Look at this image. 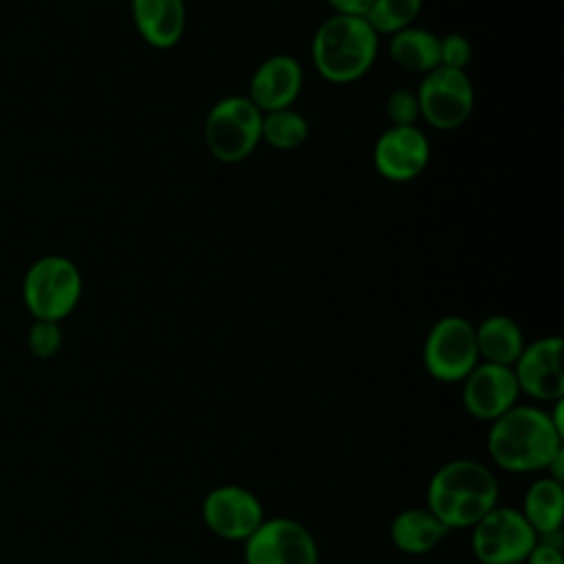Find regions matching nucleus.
<instances>
[{
	"instance_id": "f257e3e1",
	"label": "nucleus",
	"mask_w": 564,
	"mask_h": 564,
	"mask_svg": "<svg viewBox=\"0 0 564 564\" xmlns=\"http://www.w3.org/2000/svg\"><path fill=\"white\" fill-rule=\"evenodd\" d=\"M485 445L487 456L498 469L511 474H540L546 471L560 452H564V432L551 421L546 408L518 403L489 423Z\"/></svg>"
},
{
	"instance_id": "f03ea898",
	"label": "nucleus",
	"mask_w": 564,
	"mask_h": 564,
	"mask_svg": "<svg viewBox=\"0 0 564 564\" xmlns=\"http://www.w3.org/2000/svg\"><path fill=\"white\" fill-rule=\"evenodd\" d=\"M500 498V482L489 465L476 458L443 463L427 482L425 507L449 529H471Z\"/></svg>"
},
{
	"instance_id": "7ed1b4c3",
	"label": "nucleus",
	"mask_w": 564,
	"mask_h": 564,
	"mask_svg": "<svg viewBox=\"0 0 564 564\" xmlns=\"http://www.w3.org/2000/svg\"><path fill=\"white\" fill-rule=\"evenodd\" d=\"M379 35L364 15H328L313 33L311 59L330 84H352L375 64Z\"/></svg>"
},
{
	"instance_id": "20e7f679",
	"label": "nucleus",
	"mask_w": 564,
	"mask_h": 564,
	"mask_svg": "<svg viewBox=\"0 0 564 564\" xmlns=\"http://www.w3.org/2000/svg\"><path fill=\"white\" fill-rule=\"evenodd\" d=\"M203 139L216 161L240 163L262 141V112L247 95L220 97L205 115Z\"/></svg>"
},
{
	"instance_id": "39448f33",
	"label": "nucleus",
	"mask_w": 564,
	"mask_h": 564,
	"mask_svg": "<svg viewBox=\"0 0 564 564\" xmlns=\"http://www.w3.org/2000/svg\"><path fill=\"white\" fill-rule=\"evenodd\" d=\"M82 273L66 256H42L24 273L22 300L33 319L62 322L82 300Z\"/></svg>"
},
{
	"instance_id": "423d86ee",
	"label": "nucleus",
	"mask_w": 564,
	"mask_h": 564,
	"mask_svg": "<svg viewBox=\"0 0 564 564\" xmlns=\"http://www.w3.org/2000/svg\"><path fill=\"white\" fill-rule=\"evenodd\" d=\"M480 361L476 328L463 315H445L432 324L423 341V366L441 383H460Z\"/></svg>"
},
{
	"instance_id": "0eeeda50",
	"label": "nucleus",
	"mask_w": 564,
	"mask_h": 564,
	"mask_svg": "<svg viewBox=\"0 0 564 564\" xmlns=\"http://www.w3.org/2000/svg\"><path fill=\"white\" fill-rule=\"evenodd\" d=\"M471 553L478 564H522L538 533L518 507L496 505L471 527Z\"/></svg>"
},
{
	"instance_id": "6e6552de",
	"label": "nucleus",
	"mask_w": 564,
	"mask_h": 564,
	"mask_svg": "<svg viewBox=\"0 0 564 564\" xmlns=\"http://www.w3.org/2000/svg\"><path fill=\"white\" fill-rule=\"evenodd\" d=\"M242 560L245 564H319V546L300 520L271 516L242 542Z\"/></svg>"
},
{
	"instance_id": "1a4fd4ad",
	"label": "nucleus",
	"mask_w": 564,
	"mask_h": 564,
	"mask_svg": "<svg viewBox=\"0 0 564 564\" xmlns=\"http://www.w3.org/2000/svg\"><path fill=\"white\" fill-rule=\"evenodd\" d=\"M421 117L436 130H456L474 112L476 93L467 70L438 66L416 88Z\"/></svg>"
},
{
	"instance_id": "9d476101",
	"label": "nucleus",
	"mask_w": 564,
	"mask_h": 564,
	"mask_svg": "<svg viewBox=\"0 0 564 564\" xmlns=\"http://www.w3.org/2000/svg\"><path fill=\"white\" fill-rule=\"evenodd\" d=\"M207 531L220 540L245 542L267 518L262 500L242 485L212 487L200 502Z\"/></svg>"
},
{
	"instance_id": "9b49d317",
	"label": "nucleus",
	"mask_w": 564,
	"mask_h": 564,
	"mask_svg": "<svg viewBox=\"0 0 564 564\" xmlns=\"http://www.w3.org/2000/svg\"><path fill=\"white\" fill-rule=\"evenodd\" d=\"M564 341L560 335H544L524 344L511 366L520 394L535 403H555L564 399Z\"/></svg>"
},
{
	"instance_id": "f8f14e48",
	"label": "nucleus",
	"mask_w": 564,
	"mask_h": 564,
	"mask_svg": "<svg viewBox=\"0 0 564 564\" xmlns=\"http://www.w3.org/2000/svg\"><path fill=\"white\" fill-rule=\"evenodd\" d=\"M460 386V399L467 414L487 423L509 412L520 399V388L509 366L478 361Z\"/></svg>"
},
{
	"instance_id": "ddd939ff",
	"label": "nucleus",
	"mask_w": 564,
	"mask_h": 564,
	"mask_svg": "<svg viewBox=\"0 0 564 564\" xmlns=\"http://www.w3.org/2000/svg\"><path fill=\"white\" fill-rule=\"evenodd\" d=\"M372 163L392 183L412 181L430 163V139L419 126H388L375 141Z\"/></svg>"
},
{
	"instance_id": "4468645a",
	"label": "nucleus",
	"mask_w": 564,
	"mask_h": 564,
	"mask_svg": "<svg viewBox=\"0 0 564 564\" xmlns=\"http://www.w3.org/2000/svg\"><path fill=\"white\" fill-rule=\"evenodd\" d=\"M304 86L302 64L289 53H275L262 59L249 79V101L264 115L293 108Z\"/></svg>"
},
{
	"instance_id": "2eb2a0df",
	"label": "nucleus",
	"mask_w": 564,
	"mask_h": 564,
	"mask_svg": "<svg viewBox=\"0 0 564 564\" xmlns=\"http://www.w3.org/2000/svg\"><path fill=\"white\" fill-rule=\"evenodd\" d=\"M130 13L137 33L152 48H174L185 33V0H130Z\"/></svg>"
},
{
	"instance_id": "dca6fc26",
	"label": "nucleus",
	"mask_w": 564,
	"mask_h": 564,
	"mask_svg": "<svg viewBox=\"0 0 564 564\" xmlns=\"http://www.w3.org/2000/svg\"><path fill=\"white\" fill-rule=\"evenodd\" d=\"M388 533L397 551L425 555L447 538L449 529L427 507H408L392 518Z\"/></svg>"
},
{
	"instance_id": "f3484780",
	"label": "nucleus",
	"mask_w": 564,
	"mask_h": 564,
	"mask_svg": "<svg viewBox=\"0 0 564 564\" xmlns=\"http://www.w3.org/2000/svg\"><path fill=\"white\" fill-rule=\"evenodd\" d=\"M518 509L538 538L560 535L564 520V482L551 476L531 480Z\"/></svg>"
},
{
	"instance_id": "a211bd4d",
	"label": "nucleus",
	"mask_w": 564,
	"mask_h": 564,
	"mask_svg": "<svg viewBox=\"0 0 564 564\" xmlns=\"http://www.w3.org/2000/svg\"><path fill=\"white\" fill-rule=\"evenodd\" d=\"M474 328L480 361L511 368L527 344L522 328L509 315H489L482 322L474 324Z\"/></svg>"
},
{
	"instance_id": "6ab92c4d",
	"label": "nucleus",
	"mask_w": 564,
	"mask_h": 564,
	"mask_svg": "<svg viewBox=\"0 0 564 564\" xmlns=\"http://www.w3.org/2000/svg\"><path fill=\"white\" fill-rule=\"evenodd\" d=\"M441 37L423 26H408L394 35H390V57L394 64L408 73L427 75L430 70L441 66Z\"/></svg>"
},
{
	"instance_id": "aec40b11",
	"label": "nucleus",
	"mask_w": 564,
	"mask_h": 564,
	"mask_svg": "<svg viewBox=\"0 0 564 564\" xmlns=\"http://www.w3.org/2000/svg\"><path fill=\"white\" fill-rule=\"evenodd\" d=\"M308 121L293 108L262 115V141L275 150H295L308 139Z\"/></svg>"
},
{
	"instance_id": "412c9836",
	"label": "nucleus",
	"mask_w": 564,
	"mask_h": 564,
	"mask_svg": "<svg viewBox=\"0 0 564 564\" xmlns=\"http://www.w3.org/2000/svg\"><path fill=\"white\" fill-rule=\"evenodd\" d=\"M421 9L423 0H372L364 18L377 35H394L412 26Z\"/></svg>"
},
{
	"instance_id": "4be33fe9",
	"label": "nucleus",
	"mask_w": 564,
	"mask_h": 564,
	"mask_svg": "<svg viewBox=\"0 0 564 564\" xmlns=\"http://www.w3.org/2000/svg\"><path fill=\"white\" fill-rule=\"evenodd\" d=\"M64 344V330L59 322H46V319H33V324L26 330V346L33 357L37 359H51L59 352Z\"/></svg>"
},
{
	"instance_id": "5701e85b",
	"label": "nucleus",
	"mask_w": 564,
	"mask_h": 564,
	"mask_svg": "<svg viewBox=\"0 0 564 564\" xmlns=\"http://www.w3.org/2000/svg\"><path fill=\"white\" fill-rule=\"evenodd\" d=\"M386 115L390 126H416V119L421 117L416 90L394 88L386 99Z\"/></svg>"
},
{
	"instance_id": "b1692460",
	"label": "nucleus",
	"mask_w": 564,
	"mask_h": 564,
	"mask_svg": "<svg viewBox=\"0 0 564 564\" xmlns=\"http://www.w3.org/2000/svg\"><path fill=\"white\" fill-rule=\"evenodd\" d=\"M441 66L445 68H456V70H467L471 57H474V46L471 40L463 33H447L441 37Z\"/></svg>"
},
{
	"instance_id": "393cba45",
	"label": "nucleus",
	"mask_w": 564,
	"mask_h": 564,
	"mask_svg": "<svg viewBox=\"0 0 564 564\" xmlns=\"http://www.w3.org/2000/svg\"><path fill=\"white\" fill-rule=\"evenodd\" d=\"M522 564H564L562 540L538 538V544L531 549V553L527 555V560Z\"/></svg>"
},
{
	"instance_id": "a878e982",
	"label": "nucleus",
	"mask_w": 564,
	"mask_h": 564,
	"mask_svg": "<svg viewBox=\"0 0 564 564\" xmlns=\"http://www.w3.org/2000/svg\"><path fill=\"white\" fill-rule=\"evenodd\" d=\"M333 9V13L341 15H366L372 0H326Z\"/></svg>"
}]
</instances>
